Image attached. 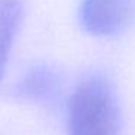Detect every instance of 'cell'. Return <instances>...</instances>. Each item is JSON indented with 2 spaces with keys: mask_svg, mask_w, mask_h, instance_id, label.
<instances>
[{
  "mask_svg": "<svg viewBox=\"0 0 135 135\" xmlns=\"http://www.w3.org/2000/svg\"><path fill=\"white\" fill-rule=\"evenodd\" d=\"M68 135H120L122 112L113 83L105 74H89L68 102Z\"/></svg>",
  "mask_w": 135,
  "mask_h": 135,
  "instance_id": "cell-1",
  "label": "cell"
},
{
  "mask_svg": "<svg viewBox=\"0 0 135 135\" xmlns=\"http://www.w3.org/2000/svg\"><path fill=\"white\" fill-rule=\"evenodd\" d=\"M134 0H81L80 23L94 36H113L131 22Z\"/></svg>",
  "mask_w": 135,
  "mask_h": 135,
  "instance_id": "cell-2",
  "label": "cell"
},
{
  "mask_svg": "<svg viewBox=\"0 0 135 135\" xmlns=\"http://www.w3.org/2000/svg\"><path fill=\"white\" fill-rule=\"evenodd\" d=\"M61 90V80L55 70L48 65H35L16 83L13 93L16 97L32 102H50Z\"/></svg>",
  "mask_w": 135,
  "mask_h": 135,
  "instance_id": "cell-3",
  "label": "cell"
},
{
  "mask_svg": "<svg viewBox=\"0 0 135 135\" xmlns=\"http://www.w3.org/2000/svg\"><path fill=\"white\" fill-rule=\"evenodd\" d=\"M23 19V4L19 0H7L0 4V80L3 79L13 41Z\"/></svg>",
  "mask_w": 135,
  "mask_h": 135,
  "instance_id": "cell-4",
  "label": "cell"
}]
</instances>
